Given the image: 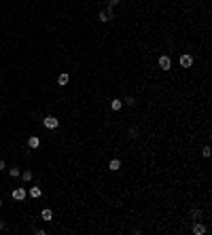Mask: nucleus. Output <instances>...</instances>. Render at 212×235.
I'll return each mask as SVG.
<instances>
[{"label":"nucleus","mask_w":212,"mask_h":235,"mask_svg":"<svg viewBox=\"0 0 212 235\" xmlns=\"http://www.w3.org/2000/svg\"><path fill=\"white\" fill-rule=\"evenodd\" d=\"M11 197H13L15 201H23V199L28 197V191H26L23 187H17L15 191H13V193H11Z\"/></svg>","instance_id":"nucleus-1"},{"label":"nucleus","mask_w":212,"mask_h":235,"mask_svg":"<svg viewBox=\"0 0 212 235\" xmlns=\"http://www.w3.org/2000/svg\"><path fill=\"white\" fill-rule=\"evenodd\" d=\"M42 125H45L47 129H57V127H59V119H55V117H47V119L42 121Z\"/></svg>","instance_id":"nucleus-2"},{"label":"nucleus","mask_w":212,"mask_h":235,"mask_svg":"<svg viewBox=\"0 0 212 235\" xmlns=\"http://www.w3.org/2000/svg\"><path fill=\"white\" fill-rule=\"evenodd\" d=\"M180 66L182 68H191L193 66V57L191 55H180Z\"/></svg>","instance_id":"nucleus-3"},{"label":"nucleus","mask_w":212,"mask_h":235,"mask_svg":"<svg viewBox=\"0 0 212 235\" xmlns=\"http://www.w3.org/2000/svg\"><path fill=\"white\" fill-rule=\"evenodd\" d=\"M159 66H161L163 70H170V66H172V59H170L168 55H161V57H159Z\"/></svg>","instance_id":"nucleus-4"},{"label":"nucleus","mask_w":212,"mask_h":235,"mask_svg":"<svg viewBox=\"0 0 212 235\" xmlns=\"http://www.w3.org/2000/svg\"><path fill=\"white\" fill-rule=\"evenodd\" d=\"M193 233L195 235H204L206 233V227H204L202 223H195V225H193Z\"/></svg>","instance_id":"nucleus-5"},{"label":"nucleus","mask_w":212,"mask_h":235,"mask_svg":"<svg viewBox=\"0 0 212 235\" xmlns=\"http://www.w3.org/2000/svg\"><path fill=\"white\" fill-rule=\"evenodd\" d=\"M28 146H30V148H38V146H41V140H38L36 136H30V138H28Z\"/></svg>","instance_id":"nucleus-6"},{"label":"nucleus","mask_w":212,"mask_h":235,"mask_svg":"<svg viewBox=\"0 0 212 235\" xmlns=\"http://www.w3.org/2000/svg\"><path fill=\"white\" fill-rule=\"evenodd\" d=\"M121 106H123V102H121V100H117V97L110 102V110H115V112H119V110H121Z\"/></svg>","instance_id":"nucleus-7"},{"label":"nucleus","mask_w":212,"mask_h":235,"mask_svg":"<svg viewBox=\"0 0 212 235\" xmlns=\"http://www.w3.org/2000/svg\"><path fill=\"white\" fill-rule=\"evenodd\" d=\"M119 167H121V161H119V159H110V161H108V170L117 172Z\"/></svg>","instance_id":"nucleus-8"},{"label":"nucleus","mask_w":212,"mask_h":235,"mask_svg":"<svg viewBox=\"0 0 212 235\" xmlns=\"http://www.w3.org/2000/svg\"><path fill=\"white\" fill-rule=\"evenodd\" d=\"M41 195H42V191H41L38 187H30V197H34V199H38Z\"/></svg>","instance_id":"nucleus-9"},{"label":"nucleus","mask_w":212,"mask_h":235,"mask_svg":"<svg viewBox=\"0 0 212 235\" xmlns=\"http://www.w3.org/2000/svg\"><path fill=\"white\" fill-rule=\"evenodd\" d=\"M41 216H42V220H51V218H53V212H51L49 208H45L41 212Z\"/></svg>","instance_id":"nucleus-10"},{"label":"nucleus","mask_w":212,"mask_h":235,"mask_svg":"<svg viewBox=\"0 0 212 235\" xmlns=\"http://www.w3.org/2000/svg\"><path fill=\"white\" fill-rule=\"evenodd\" d=\"M57 85H62V87H64V85H68V74H66V72L57 76Z\"/></svg>","instance_id":"nucleus-11"},{"label":"nucleus","mask_w":212,"mask_h":235,"mask_svg":"<svg viewBox=\"0 0 212 235\" xmlns=\"http://www.w3.org/2000/svg\"><path fill=\"white\" fill-rule=\"evenodd\" d=\"M21 180L23 182H30L32 180V172H21Z\"/></svg>","instance_id":"nucleus-12"},{"label":"nucleus","mask_w":212,"mask_h":235,"mask_svg":"<svg viewBox=\"0 0 212 235\" xmlns=\"http://www.w3.org/2000/svg\"><path fill=\"white\" fill-rule=\"evenodd\" d=\"M98 19H100V21H102V23H104V21H108V19H110V17H108V15H106V11H102V13H98Z\"/></svg>","instance_id":"nucleus-13"},{"label":"nucleus","mask_w":212,"mask_h":235,"mask_svg":"<svg viewBox=\"0 0 212 235\" xmlns=\"http://www.w3.org/2000/svg\"><path fill=\"white\" fill-rule=\"evenodd\" d=\"M9 174H11V178H17V176H21V172H19L17 167H13V170H9Z\"/></svg>","instance_id":"nucleus-14"},{"label":"nucleus","mask_w":212,"mask_h":235,"mask_svg":"<svg viewBox=\"0 0 212 235\" xmlns=\"http://www.w3.org/2000/svg\"><path fill=\"white\" fill-rule=\"evenodd\" d=\"M210 146H204V148H202V155H204V157H210Z\"/></svg>","instance_id":"nucleus-15"},{"label":"nucleus","mask_w":212,"mask_h":235,"mask_svg":"<svg viewBox=\"0 0 212 235\" xmlns=\"http://www.w3.org/2000/svg\"><path fill=\"white\" fill-rule=\"evenodd\" d=\"M129 134H131V138H138V134H140V132H138V127H131V129H129Z\"/></svg>","instance_id":"nucleus-16"},{"label":"nucleus","mask_w":212,"mask_h":235,"mask_svg":"<svg viewBox=\"0 0 212 235\" xmlns=\"http://www.w3.org/2000/svg\"><path fill=\"white\" fill-rule=\"evenodd\" d=\"M119 4V0H108V9H115Z\"/></svg>","instance_id":"nucleus-17"},{"label":"nucleus","mask_w":212,"mask_h":235,"mask_svg":"<svg viewBox=\"0 0 212 235\" xmlns=\"http://www.w3.org/2000/svg\"><path fill=\"white\" fill-rule=\"evenodd\" d=\"M191 216H193V218H199L202 214H199V210H193V212H191Z\"/></svg>","instance_id":"nucleus-18"},{"label":"nucleus","mask_w":212,"mask_h":235,"mask_svg":"<svg viewBox=\"0 0 212 235\" xmlns=\"http://www.w3.org/2000/svg\"><path fill=\"white\" fill-rule=\"evenodd\" d=\"M4 165H6V163H4V159H0V172L4 170Z\"/></svg>","instance_id":"nucleus-19"},{"label":"nucleus","mask_w":212,"mask_h":235,"mask_svg":"<svg viewBox=\"0 0 212 235\" xmlns=\"http://www.w3.org/2000/svg\"><path fill=\"white\" fill-rule=\"evenodd\" d=\"M0 231H4V223L2 220H0Z\"/></svg>","instance_id":"nucleus-20"},{"label":"nucleus","mask_w":212,"mask_h":235,"mask_svg":"<svg viewBox=\"0 0 212 235\" xmlns=\"http://www.w3.org/2000/svg\"><path fill=\"white\" fill-rule=\"evenodd\" d=\"M0 208H2V199H0Z\"/></svg>","instance_id":"nucleus-21"}]
</instances>
